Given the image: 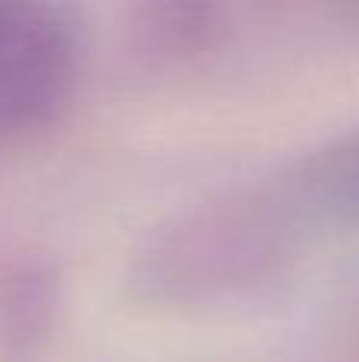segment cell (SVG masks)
Instances as JSON below:
<instances>
[]
</instances>
